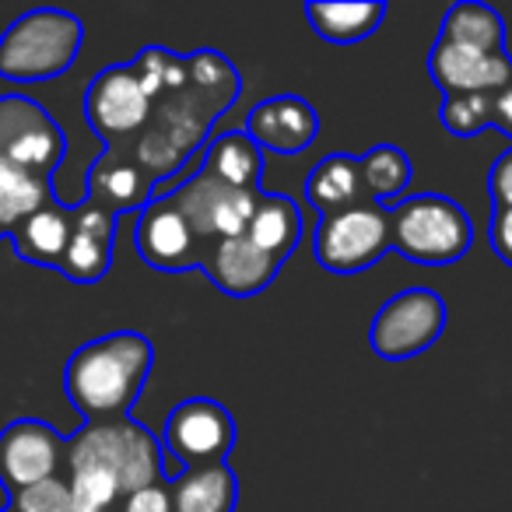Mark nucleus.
Here are the masks:
<instances>
[{
  "mask_svg": "<svg viewBox=\"0 0 512 512\" xmlns=\"http://www.w3.org/2000/svg\"><path fill=\"white\" fill-rule=\"evenodd\" d=\"M362 179L372 204L390 211L411 183V158L393 144H376L369 155H362Z\"/></svg>",
  "mask_w": 512,
  "mask_h": 512,
  "instance_id": "nucleus-26",
  "label": "nucleus"
},
{
  "mask_svg": "<svg viewBox=\"0 0 512 512\" xmlns=\"http://www.w3.org/2000/svg\"><path fill=\"white\" fill-rule=\"evenodd\" d=\"M67 137L53 116L29 95H0V162L53 179L64 162Z\"/></svg>",
  "mask_w": 512,
  "mask_h": 512,
  "instance_id": "nucleus-9",
  "label": "nucleus"
},
{
  "mask_svg": "<svg viewBox=\"0 0 512 512\" xmlns=\"http://www.w3.org/2000/svg\"><path fill=\"white\" fill-rule=\"evenodd\" d=\"M207 278L221 288V292L235 295V299H249V295L264 292L281 271V260L264 253L260 246L242 235V239H221L204 253Z\"/></svg>",
  "mask_w": 512,
  "mask_h": 512,
  "instance_id": "nucleus-17",
  "label": "nucleus"
},
{
  "mask_svg": "<svg viewBox=\"0 0 512 512\" xmlns=\"http://www.w3.org/2000/svg\"><path fill=\"white\" fill-rule=\"evenodd\" d=\"M260 197H264V193L232 190V186H225L221 179H214L211 172H204V169L169 193L176 211L190 221L197 239L204 242V253L221 239H242L249 221H253Z\"/></svg>",
  "mask_w": 512,
  "mask_h": 512,
  "instance_id": "nucleus-8",
  "label": "nucleus"
},
{
  "mask_svg": "<svg viewBox=\"0 0 512 512\" xmlns=\"http://www.w3.org/2000/svg\"><path fill=\"white\" fill-rule=\"evenodd\" d=\"M393 249L414 264L442 267L463 260L474 242L470 214L442 193H418L390 207Z\"/></svg>",
  "mask_w": 512,
  "mask_h": 512,
  "instance_id": "nucleus-5",
  "label": "nucleus"
},
{
  "mask_svg": "<svg viewBox=\"0 0 512 512\" xmlns=\"http://www.w3.org/2000/svg\"><path fill=\"white\" fill-rule=\"evenodd\" d=\"M71 228H74V207H64L53 200L43 211L25 218L22 225L11 232V239H15V249L22 260L60 271L64 249H67V242H71Z\"/></svg>",
  "mask_w": 512,
  "mask_h": 512,
  "instance_id": "nucleus-21",
  "label": "nucleus"
},
{
  "mask_svg": "<svg viewBox=\"0 0 512 512\" xmlns=\"http://www.w3.org/2000/svg\"><path fill=\"white\" fill-rule=\"evenodd\" d=\"M439 39L453 46H467V50L505 53V22L488 4L463 0V4H453V8L446 11Z\"/></svg>",
  "mask_w": 512,
  "mask_h": 512,
  "instance_id": "nucleus-25",
  "label": "nucleus"
},
{
  "mask_svg": "<svg viewBox=\"0 0 512 512\" xmlns=\"http://www.w3.org/2000/svg\"><path fill=\"white\" fill-rule=\"evenodd\" d=\"M85 25L71 11L39 8L11 22L0 36V78L8 81H50L71 71L78 60Z\"/></svg>",
  "mask_w": 512,
  "mask_h": 512,
  "instance_id": "nucleus-4",
  "label": "nucleus"
},
{
  "mask_svg": "<svg viewBox=\"0 0 512 512\" xmlns=\"http://www.w3.org/2000/svg\"><path fill=\"white\" fill-rule=\"evenodd\" d=\"M446 327V302L432 288H407L383 302L372 320L369 344L386 362H404L439 341Z\"/></svg>",
  "mask_w": 512,
  "mask_h": 512,
  "instance_id": "nucleus-7",
  "label": "nucleus"
},
{
  "mask_svg": "<svg viewBox=\"0 0 512 512\" xmlns=\"http://www.w3.org/2000/svg\"><path fill=\"white\" fill-rule=\"evenodd\" d=\"M155 365V348L137 330L95 337L71 355L64 386L71 404L88 421L127 418Z\"/></svg>",
  "mask_w": 512,
  "mask_h": 512,
  "instance_id": "nucleus-3",
  "label": "nucleus"
},
{
  "mask_svg": "<svg viewBox=\"0 0 512 512\" xmlns=\"http://www.w3.org/2000/svg\"><path fill=\"white\" fill-rule=\"evenodd\" d=\"M235 446V418L228 407L211 397H190L172 407L165 421V449L186 463V467H204V463H225Z\"/></svg>",
  "mask_w": 512,
  "mask_h": 512,
  "instance_id": "nucleus-10",
  "label": "nucleus"
},
{
  "mask_svg": "<svg viewBox=\"0 0 512 512\" xmlns=\"http://www.w3.org/2000/svg\"><path fill=\"white\" fill-rule=\"evenodd\" d=\"M393 249L390 211L372 200L327 214L316 228V260L334 274H358Z\"/></svg>",
  "mask_w": 512,
  "mask_h": 512,
  "instance_id": "nucleus-6",
  "label": "nucleus"
},
{
  "mask_svg": "<svg viewBox=\"0 0 512 512\" xmlns=\"http://www.w3.org/2000/svg\"><path fill=\"white\" fill-rule=\"evenodd\" d=\"M246 239L285 264L302 239V211L285 193H264L246 228Z\"/></svg>",
  "mask_w": 512,
  "mask_h": 512,
  "instance_id": "nucleus-23",
  "label": "nucleus"
},
{
  "mask_svg": "<svg viewBox=\"0 0 512 512\" xmlns=\"http://www.w3.org/2000/svg\"><path fill=\"white\" fill-rule=\"evenodd\" d=\"M67 456V442L57 428L39 418H18L0 432V484L8 495L57 477Z\"/></svg>",
  "mask_w": 512,
  "mask_h": 512,
  "instance_id": "nucleus-11",
  "label": "nucleus"
},
{
  "mask_svg": "<svg viewBox=\"0 0 512 512\" xmlns=\"http://www.w3.org/2000/svg\"><path fill=\"white\" fill-rule=\"evenodd\" d=\"M85 116L106 144L127 141L151 120V99L134 67H106L85 92Z\"/></svg>",
  "mask_w": 512,
  "mask_h": 512,
  "instance_id": "nucleus-12",
  "label": "nucleus"
},
{
  "mask_svg": "<svg viewBox=\"0 0 512 512\" xmlns=\"http://www.w3.org/2000/svg\"><path fill=\"white\" fill-rule=\"evenodd\" d=\"M488 190H491L495 207H512V148L505 151V155H498L495 169H491V179H488Z\"/></svg>",
  "mask_w": 512,
  "mask_h": 512,
  "instance_id": "nucleus-30",
  "label": "nucleus"
},
{
  "mask_svg": "<svg viewBox=\"0 0 512 512\" xmlns=\"http://www.w3.org/2000/svg\"><path fill=\"white\" fill-rule=\"evenodd\" d=\"M306 200L327 214H341L369 200L362 179V158L355 155H327L316 162L306 179Z\"/></svg>",
  "mask_w": 512,
  "mask_h": 512,
  "instance_id": "nucleus-20",
  "label": "nucleus"
},
{
  "mask_svg": "<svg viewBox=\"0 0 512 512\" xmlns=\"http://www.w3.org/2000/svg\"><path fill=\"white\" fill-rule=\"evenodd\" d=\"M491 246L512 267V207H495L491 218Z\"/></svg>",
  "mask_w": 512,
  "mask_h": 512,
  "instance_id": "nucleus-31",
  "label": "nucleus"
},
{
  "mask_svg": "<svg viewBox=\"0 0 512 512\" xmlns=\"http://www.w3.org/2000/svg\"><path fill=\"white\" fill-rule=\"evenodd\" d=\"M204 172L221 179L232 190L260 193V172H264V155L253 144L246 130H228L214 137L204 151Z\"/></svg>",
  "mask_w": 512,
  "mask_h": 512,
  "instance_id": "nucleus-24",
  "label": "nucleus"
},
{
  "mask_svg": "<svg viewBox=\"0 0 512 512\" xmlns=\"http://www.w3.org/2000/svg\"><path fill=\"white\" fill-rule=\"evenodd\" d=\"M491 109H495V95L481 92V95H449L442 102V127L449 134L470 137L477 130L491 127Z\"/></svg>",
  "mask_w": 512,
  "mask_h": 512,
  "instance_id": "nucleus-27",
  "label": "nucleus"
},
{
  "mask_svg": "<svg viewBox=\"0 0 512 512\" xmlns=\"http://www.w3.org/2000/svg\"><path fill=\"white\" fill-rule=\"evenodd\" d=\"M85 183H88V200L99 204V207H106L113 218L123 211H137V207L144 211L158 190V183L148 176V172H141L137 165L123 162V158L106 155V151L95 158V165L88 169Z\"/></svg>",
  "mask_w": 512,
  "mask_h": 512,
  "instance_id": "nucleus-18",
  "label": "nucleus"
},
{
  "mask_svg": "<svg viewBox=\"0 0 512 512\" xmlns=\"http://www.w3.org/2000/svg\"><path fill=\"white\" fill-rule=\"evenodd\" d=\"M67 484L74 505L116 509L123 495L165 481L162 442L130 418L88 421L67 439Z\"/></svg>",
  "mask_w": 512,
  "mask_h": 512,
  "instance_id": "nucleus-2",
  "label": "nucleus"
},
{
  "mask_svg": "<svg viewBox=\"0 0 512 512\" xmlns=\"http://www.w3.org/2000/svg\"><path fill=\"white\" fill-rule=\"evenodd\" d=\"M15 512H74V491L67 477H50L43 484H32L25 491L11 495Z\"/></svg>",
  "mask_w": 512,
  "mask_h": 512,
  "instance_id": "nucleus-28",
  "label": "nucleus"
},
{
  "mask_svg": "<svg viewBox=\"0 0 512 512\" xmlns=\"http://www.w3.org/2000/svg\"><path fill=\"white\" fill-rule=\"evenodd\" d=\"M137 253L155 271H190L204 264V242L169 197H151L137 218Z\"/></svg>",
  "mask_w": 512,
  "mask_h": 512,
  "instance_id": "nucleus-13",
  "label": "nucleus"
},
{
  "mask_svg": "<svg viewBox=\"0 0 512 512\" xmlns=\"http://www.w3.org/2000/svg\"><path fill=\"white\" fill-rule=\"evenodd\" d=\"M113 512H172V484L158 481L148 484V488L130 491V495H123L116 502Z\"/></svg>",
  "mask_w": 512,
  "mask_h": 512,
  "instance_id": "nucleus-29",
  "label": "nucleus"
},
{
  "mask_svg": "<svg viewBox=\"0 0 512 512\" xmlns=\"http://www.w3.org/2000/svg\"><path fill=\"white\" fill-rule=\"evenodd\" d=\"M246 134L256 148L278 151V155H299L320 134V113L299 95H274L253 106L246 120Z\"/></svg>",
  "mask_w": 512,
  "mask_h": 512,
  "instance_id": "nucleus-15",
  "label": "nucleus"
},
{
  "mask_svg": "<svg viewBox=\"0 0 512 512\" xmlns=\"http://www.w3.org/2000/svg\"><path fill=\"white\" fill-rule=\"evenodd\" d=\"M0 512H15V509H11V505H8V509H0Z\"/></svg>",
  "mask_w": 512,
  "mask_h": 512,
  "instance_id": "nucleus-34",
  "label": "nucleus"
},
{
  "mask_svg": "<svg viewBox=\"0 0 512 512\" xmlns=\"http://www.w3.org/2000/svg\"><path fill=\"white\" fill-rule=\"evenodd\" d=\"M113 242H116V218L106 207L85 204L74 207V228L71 242L64 249V260H60V274L78 285H95V281L106 278L109 264H113Z\"/></svg>",
  "mask_w": 512,
  "mask_h": 512,
  "instance_id": "nucleus-16",
  "label": "nucleus"
},
{
  "mask_svg": "<svg viewBox=\"0 0 512 512\" xmlns=\"http://www.w3.org/2000/svg\"><path fill=\"white\" fill-rule=\"evenodd\" d=\"M74 512H113V509H88V505H74Z\"/></svg>",
  "mask_w": 512,
  "mask_h": 512,
  "instance_id": "nucleus-33",
  "label": "nucleus"
},
{
  "mask_svg": "<svg viewBox=\"0 0 512 512\" xmlns=\"http://www.w3.org/2000/svg\"><path fill=\"white\" fill-rule=\"evenodd\" d=\"M172 484V512H235L239 477L228 463L186 467Z\"/></svg>",
  "mask_w": 512,
  "mask_h": 512,
  "instance_id": "nucleus-19",
  "label": "nucleus"
},
{
  "mask_svg": "<svg viewBox=\"0 0 512 512\" xmlns=\"http://www.w3.org/2000/svg\"><path fill=\"white\" fill-rule=\"evenodd\" d=\"M491 127H498L502 134L512 137V85H505L502 92H495V109H491Z\"/></svg>",
  "mask_w": 512,
  "mask_h": 512,
  "instance_id": "nucleus-32",
  "label": "nucleus"
},
{
  "mask_svg": "<svg viewBox=\"0 0 512 512\" xmlns=\"http://www.w3.org/2000/svg\"><path fill=\"white\" fill-rule=\"evenodd\" d=\"M306 18L327 43H358L372 36L383 25L386 4L383 0H309Z\"/></svg>",
  "mask_w": 512,
  "mask_h": 512,
  "instance_id": "nucleus-22",
  "label": "nucleus"
},
{
  "mask_svg": "<svg viewBox=\"0 0 512 512\" xmlns=\"http://www.w3.org/2000/svg\"><path fill=\"white\" fill-rule=\"evenodd\" d=\"M428 74L442 88V95H495L512 85V60L509 53H484L467 46L435 43L428 57Z\"/></svg>",
  "mask_w": 512,
  "mask_h": 512,
  "instance_id": "nucleus-14",
  "label": "nucleus"
},
{
  "mask_svg": "<svg viewBox=\"0 0 512 512\" xmlns=\"http://www.w3.org/2000/svg\"><path fill=\"white\" fill-rule=\"evenodd\" d=\"M130 67L151 99V120L127 141L106 144V155L123 158L162 183L165 176L183 169L214 120L235 106L242 78L218 50L179 57L165 46H148Z\"/></svg>",
  "mask_w": 512,
  "mask_h": 512,
  "instance_id": "nucleus-1",
  "label": "nucleus"
}]
</instances>
